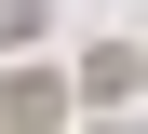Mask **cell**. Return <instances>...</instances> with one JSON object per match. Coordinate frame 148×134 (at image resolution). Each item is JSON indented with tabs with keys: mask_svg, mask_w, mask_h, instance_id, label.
Returning <instances> with one entry per match:
<instances>
[{
	"mask_svg": "<svg viewBox=\"0 0 148 134\" xmlns=\"http://www.w3.org/2000/svg\"><path fill=\"white\" fill-rule=\"evenodd\" d=\"M67 121V80L54 67H14V80H0V134H54Z\"/></svg>",
	"mask_w": 148,
	"mask_h": 134,
	"instance_id": "cell-1",
	"label": "cell"
}]
</instances>
